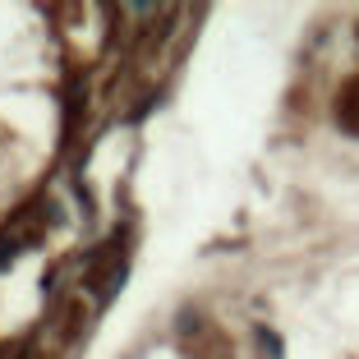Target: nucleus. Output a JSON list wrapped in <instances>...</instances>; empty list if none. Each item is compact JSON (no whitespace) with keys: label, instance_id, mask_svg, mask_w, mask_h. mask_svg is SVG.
<instances>
[{"label":"nucleus","instance_id":"f03ea898","mask_svg":"<svg viewBox=\"0 0 359 359\" xmlns=\"http://www.w3.org/2000/svg\"><path fill=\"white\" fill-rule=\"evenodd\" d=\"M5 263H14V244H0V267Z\"/></svg>","mask_w":359,"mask_h":359},{"label":"nucleus","instance_id":"f257e3e1","mask_svg":"<svg viewBox=\"0 0 359 359\" xmlns=\"http://www.w3.org/2000/svg\"><path fill=\"white\" fill-rule=\"evenodd\" d=\"M341 125H346L350 134H359V83H350L346 97H341Z\"/></svg>","mask_w":359,"mask_h":359}]
</instances>
